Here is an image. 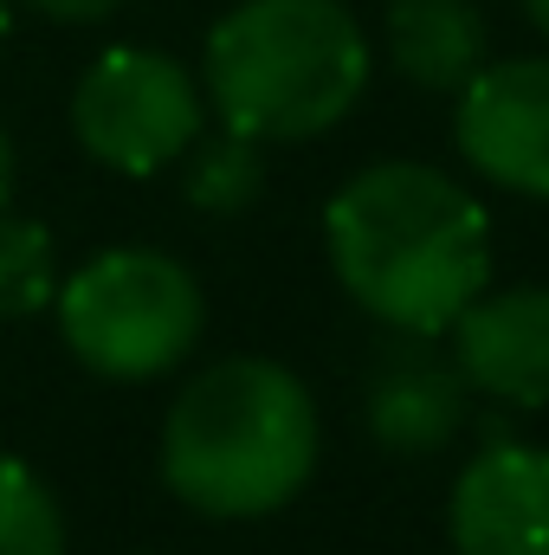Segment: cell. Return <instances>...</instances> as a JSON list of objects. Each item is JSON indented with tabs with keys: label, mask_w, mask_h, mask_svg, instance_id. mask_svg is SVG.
Returning a JSON list of instances; mask_svg holds the SVG:
<instances>
[{
	"label": "cell",
	"mask_w": 549,
	"mask_h": 555,
	"mask_svg": "<svg viewBox=\"0 0 549 555\" xmlns=\"http://www.w3.org/2000/svg\"><path fill=\"white\" fill-rule=\"evenodd\" d=\"M323 240L343 291L408 336H439L491 278L485 207L420 162H382L343 181Z\"/></svg>",
	"instance_id": "1"
},
{
	"label": "cell",
	"mask_w": 549,
	"mask_h": 555,
	"mask_svg": "<svg viewBox=\"0 0 549 555\" xmlns=\"http://www.w3.org/2000/svg\"><path fill=\"white\" fill-rule=\"evenodd\" d=\"M52 304H59L65 349L104 382L168 375L201 343V317H207L194 272L149 246L98 253L91 266H78V278L59 284Z\"/></svg>",
	"instance_id": "4"
},
{
	"label": "cell",
	"mask_w": 549,
	"mask_h": 555,
	"mask_svg": "<svg viewBox=\"0 0 549 555\" xmlns=\"http://www.w3.org/2000/svg\"><path fill=\"white\" fill-rule=\"evenodd\" d=\"M59 297V246L39 220L0 214V317H33Z\"/></svg>",
	"instance_id": "11"
},
{
	"label": "cell",
	"mask_w": 549,
	"mask_h": 555,
	"mask_svg": "<svg viewBox=\"0 0 549 555\" xmlns=\"http://www.w3.org/2000/svg\"><path fill=\"white\" fill-rule=\"evenodd\" d=\"M446 330L465 388L505 408H549V284L472 297Z\"/></svg>",
	"instance_id": "8"
},
{
	"label": "cell",
	"mask_w": 549,
	"mask_h": 555,
	"mask_svg": "<svg viewBox=\"0 0 549 555\" xmlns=\"http://www.w3.org/2000/svg\"><path fill=\"white\" fill-rule=\"evenodd\" d=\"M420 343L426 336H413V349H395L369 382V433L408 459L439 452L465 420V375L452 362L426 356Z\"/></svg>",
	"instance_id": "9"
},
{
	"label": "cell",
	"mask_w": 549,
	"mask_h": 555,
	"mask_svg": "<svg viewBox=\"0 0 549 555\" xmlns=\"http://www.w3.org/2000/svg\"><path fill=\"white\" fill-rule=\"evenodd\" d=\"M446 530L459 555H549V446L491 433L452 485Z\"/></svg>",
	"instance_id": "7"
},
{
	"label": "cell",
	"mask_w": 549,
	"mask_h": 555,
	"mask_svg": "<svg viewBox=\"0 0 549 555\" xmlns=\"http://www.w3.org/2000/svg\"><path fill=\"white\" fill-rule=\"evenodd\" d=\"M369 85V39L343 0H240L207 33V98L233 137L336 130Z\"/></svg>",
	"instance_id": "3"
},
{
	"label": "cell",
	"mask_w": 549,
	"mask_h": 555,
	"mask_svg": "<svg viewBox=\"0 0 549 555\" xmlns=\"http://www.w3.org/2000/svg\"><path fill=\"white\" fill-rule=\"evenodd\" d=\"M459 155L472 175L549 201V59L478 65L459 85Z\"/></svg>",
	"instance_id": "6"
},
{
	"label": "cell",
	"mask_w": 549,
	"mask_h": 555,
	"mask_svg": "<svg viewBox=\"0 0 549 555\" xmlns=\"http://www.w3.org/2000/svg\"><path fill=\"white\" fill-rule=\"evenodd\" d=\"M26 7H39L46 20H65V26H85V20H111L124 0H26Z\"/></svg>",
	"instance_id": "14"
},
{
	"label": "cell",
	"mask_w": 549,
	"mask_h": 555,
	"mask_svg": "<svg viewBox=\"0 0 549 555\" xmlns=\"http://www.w3.org/2000/svg\"><path fill=\"white\" fill-rule=\"evenodd\" d=\"M7 26H13V7L0 0V46H7Z\"/></svg>",
	"instance_id": "17"
},
{
	"label": "cell",
	"mask_w": 549,
	"mask_h": 555,
	"mask_svg": "<svg viewBox=\"0 0 549 555\" xmlns=\"http://www.w3.org/2000/svg\"><path fill=\"white\" fill-rule=\"evenodd\" d=\"M7 194H13V142L0 130V207H7Z\"/></svg>",
	"instance_id": "15"
},
{
	"label": "cell",
	"mask_w": 549,
	"mask_h": 555,
	"mask_svg": "<svg viewBox=\"0 0 549 555\" xmlns=\"http://www.w3.org/2000/svg\"><path fill=\"white\" fill-rule=\"evenodd\" d=\"M72 130L91 162L117 175H155L201 137V85L149 46H111L72 98Z\"/></svg>",
	"instance_id": "5"
},
{
	"label": "cell",
	"mask_w": 549,
	"mask_h": 555,
	"mask_svg": "<svg viewBox=\"0 0 549 555\" xmlns=\"http://www.w3.org/2000/svg\"><path fill=\"white\" fill-rule=\"evenodd\" d=\"M259 181H266V168H259V149L253 137H227L207 142L201 155H194V168H188V201L194 207H207V214H240L253 194H259Z\"/></svg>",
	"instance_id": "13"
},
{
	"label": "cell",
	"mask_w": 549,
	"mask_h": 555,
	"mask_svg": "<svg viewBox=\"0 0 549 555\" xmlns=\"http://www.w3.org/2000/svg\"><path fill=\"white\" fill-rule=\"evenodd\" d=\"M317 408L278 362L233 356L194 375L162 426V478L201 517H266L310 485Z\"/></svg>",
	"instance_id": "2"
},
{
	"label": "cell",
	"mask_w": 549,
	"mask_h": 555,
	"mask_svg": "<svg viewBox=\"0 0 549 555\" xmlns=\"http://www.w3.org/2000/svg\"><path fill=\"white\" fill-rule=\"evenodd\" d=\"M0 555H65L59 498L20 459H0Z\"/></svg>",
	"instance_id": "12"
},
{
	"label": "cell",
	"mask_w": 549,
	"mask_h": 555,
	"mask_svg": "<svg viewBox=\"0 0 549 555\" xmlns=\"http://www.w3.org/2000/svg\"><path fill=\"white\" fill-rule=\"evenodd\" d=\"M388 52L420 91H459L485 65V13L472 0H395Z\"/></svg>",
	"instance_id": "10"
},
{
	"label": "cell",
	"mask_w": 549,
	"mask_h": 555,
	"mask_svg": "<svg viewBox=\"0 0 549 555\" xmlns=\"http://www.w3.org/2000/svg\"><path fill=\"white\" fill-rule=\"evenodd\" d=\"M524 13L537 20V33H544V39H549V0H524Z\"/></svg>",
	"instance_id": "16"
}]
</instances>
